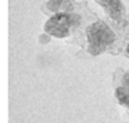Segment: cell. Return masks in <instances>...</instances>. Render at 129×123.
<instances>
[{
  "mask_svg": "<svg viewBox=\"0 0 129 123\" xmlns=\"http://www.w3.org/2000/svg\"><path fill=\"white\" fill-rule=\"evenodd\" d=\"M87 37H89L90 48L93 51H100L104 48V46L110 44L112 42V33L108 29V26H106L104 24L97 22L89 29L87 32Z\"/></svg>",
  "mask_w": 129,
  "mask_h": 123,
  "instance_id": "obj_1",
  "label": "cell"
},
{
  "mask_svg": "<svg viewBox=\"0 0 129 123\" xmlns=\"http://www.w3.org/2000/svg\"><path fill=\"white\" fill-rule=\"evenodd\" d=\"M71 24H72V18L67 14H58L56 17H53L50 21L47 22L46 28L50 32L51 35L58 37H64L68 33V29H70Z\"/></svg>",
  "mask_w": 129,
  "mask_h": 123,
  "instance_id": "obj_2",
  "label": "cell"
},
{
  "mask_svg": "<svg viewBox=\"0 0 129 123\" xmlns=\"http://www.w3.org/2000/svg\"><path fill=\"white\" fill-rule=\"evenodd\" d=\"M101 3L107 4V6L110 7V10H111L112 14H118V13H121V4L118 0H100Z\"/></svg>",
  "mask_w": 129,
  "mask_h": 123,
  "instance_id": "obj_3",
  "label": "cell"
},
{
  "mask_svg": "<svg viewBox=\"0 0 129 123\" xmlns=\"http://www.w3.org/2000/svg\"><path fill=\"white\" fill-rule=\"evenodd\" d=\"M128 54H129V44H128Z\"/></svg>",
  "mask_w": 129,
  "mask_h": 123,
  "instance_id": "obj_4",
  "label": "cell"
}]
</instances>
